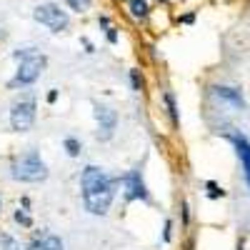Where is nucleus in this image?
<instances>
[{"mask_svg": "<svg viewBox=\"0 0 250 250\" xmlns=\"http://www.w3.org/2000/svg\"><path fill=\"white\" fill-rule=\"evenodd\" d=\"M125 195H128V200H148V190H145L143 185V178H140V170H133L125 175Z\"/></svg>", "mask_w": 250, "mask_h": 250, "instance_id": "8", "label": "nucleus"}, {"mask_svg": "<svg viewBox=\"0 0 250 250\" xmlns=\"http://www.w3.org/2000/svg\"><path fill=\"white\" fill-rule=\"evenodd\" d=\"M215 95H218L220 100H225V103H230V105L238 108V110H243V105H245L240 90H235V88H215Z\"/></svg>", "mask_w": 250, "mask_h": 250, "instance_id": "9", "label": "nucleus"}, {"mask_svg": "<svg viewBox=\"0 0 250 250\" xmlns=\"http://www.w3.org/2000/svg\"><path fill=\"white\" fill-rule=\"evenodd\" d=\"M80 185H83V203L93 215H103L108 213V208L115 198V183L103 173L95 165H88L80 175Z\"/></svg>", "mask_w": 250, "mask_h": 250, "instance_id": "1", "label": "nucleus"}, {"mask_svg": "<svg viewBox=\"0 0 250 250\" xmlns=\"http://www.w3.org/2000/svg\"><path fill=\"white\" fill-rule=\"evenodd\" d=\"M15 220H18V223H23V225H30V218H28L23 210H18V213H15Z\"/></svg>", "mask_w": 250, "mask_h": 250, "instance_id": "17", "label": "nucleus"}, {"mask_svg": "<svg viewBox=\"0 0 250 250\" xmlns=\"http://www.w3.org/2000/svg\"><path fill=\"white\" fill-rule=\"evenodd\" d=\"M48 175V168H45V163L40 160L38 153H28L23 158H18L13 163V178L15 180H23V183H40V180H45Z\"/></svg>", "mask_w": 250, "mask_h": 250, "instance_id": "3", "label": "nucleus"}, {"mask_svg": "<svg viewBox=\"0 0 250 250\" xmlns=\"http://www.w3.org/2000/svg\"><path fill=\"white\" fill-rule=\"evenodd\" d=\"M15 60H20V68H18V75L13 78L10 85H30L45 70V55H40L33 48L15 50Z\"/></svg>", "mask_w": 250, "mask_h": 250, "instance_id": "2", "label": "nucleus"}, {"mask_svg": "<svg viewBox=\"0 0 250 250\" xmlns=\"http://www.w3.org/2000/svg\"><path fill=\"white\" fill-rule=\"evenodd\" d=\"M193 20H195V15H193V13H188V15L180 18V23H193Z\"/></svg>", "mask_w": 250, "mask_h": 250, "instance_id": "18", "label": "nucleus"}, {"mask_svg": "<svg viewBox=\"0 0 250 250\" xmlns=\"http://www.w3.org/2000/svg\"><path fill=\"white\" fill-rule=\"evenodd\" d=\"M65 148H68V155H73V158L80 155V143H78L75 138H68V140H65Z\"/></svg>", "mask_w": 250, "mask_h": 250, "instance_id": "16", "label": "nucleus"}, {"mask_svg": "<svg viewBox=\"0 0 250 250\" xmlns=\"http://www.w3.org/2000/svg\"><path fill=\"white\" fill-rule=\"evenodd\" d=\"M65 5L70 10H75V13H85V10H90L93 0H65Z\"/></svg>", "mask_w": 250, "mask_h": 250, "instance_id": "12", "label": "nucleus"}, {"mask_svg": "<svg viewBox=\"0 0 250 250\" xmlns=\"http://www.w3.org/2000/svg\"><path fill=\"white\" fill-rule=\"evenodd\" d=\"M95 120H98V125H100L98 135H100L103 140H108V138L113 135V130H115V125H118L115 110H110V108H105V105H95Z\"/></svg>", "mask_w": 250, "mask_h": 250, "instance_id": "6", "label": "nucleus"}, {"mask_svg": "<svg viewBox=\"0 0 250 250\" xmlns=\"http://www.w3.org/2000/svg\"><path fill=\"white\" fill-rule=\"evenodd\" d=\"M35 20L40 25H45L50 33H60V30H65L68 28V13L65 10H60V5L55 3H43V5H38L35 8Z\"/></svg>", "mask_w": 250, "mask_h": 250, "instance_id": "4", "label": "nucleus"}, {"mask_svg": "<svg viewBox=\"0 0 250 250\" xmlns=\"http://www.w3.org/2000/svg\"><path fill=\"white\" fill-rule=\"evenodd\" d=\"M33 123H35V100L33 98H25V100L15 103L13 110H10V125H13V130L25 133V130L33 128Z\"/></svg>", "mask_w": 250, "mask_h": 250, "instance_id": "5", "label": "nucleus"}, {"mask_svg": "<svg viewBox=\"0 0 250 250\" xmlns=\"http://www.w3.org/2000/svg\"><path fill=\"white\" fill-rule=\"evenodd\" d=\"M0 245H3V250H20V243L10 235H3L0 238Z\"/></svg>", "mask_w": 250, "mask_h": 250, "instance_id": "14", "label": "nucleus"}, {"mask_svg": "<svg viewBox=\"0 0 250 250\" xmlns=\"http://www.w3.org/2000/svg\"><path fill=\"white\" fill-rule=\"evenodd\" d=\"M230 140L235 145V153L240 158V165H243V173H245V180L250 185V140L240 133H230Z\"/></svg>", "mask_w": 250, "mask_h": 250, "instance_id": "7", "label": "nucleus"}, {"mask_svg": "<svg viewBox=\"0 0 250 250\" xmlns=\"http://www.w3.org/2000/svg\"><path fill=\"white\" fill-rule=\"evenodd\" d=\"M128 10L133 18L143 20L145 15H148V0H128Z\"/></svg>", "mask_w": 250, "mask_h": 250, "instance_id": "11", "label": "nucleus"}, {"mask_svg": "<svg viewBox=\"0 0 250 250\" xmlns=\"http://www.w3.org/2000/svg\"><path fill=\"white\" fill-rule=\"evenodd\" d=\"M165 105H168V113H170V120L173 125H178V110H175V100H173V93H165Z\"/></svg>", "mask_w": 250, "mask_h": 250, "instance_id": "13", "label": "nucleus"}, {"mask_svg": "<svg viewBox=\"0 0 250 250\" xmlns=\"http://www.w3.org/2000/svg\"><path fill=\"white\" fill-rule=\"evenodd\" d=\"M30 250H62V240L55 235H43V238L33 240Z\"/></svg>", "mask_w": 250, "mask_h": 250, "instance_id": "10", "label": "nucleus"}, {"mask_svg": "<svg viewBox=\"0 0 250 250\" xmlns=\"http://www.w3.org/2000/svg\"><path fill=\"white\" fill-rule=\"evenodd\" d=\"M165 240H170V220L165 223Z\"/></svg>", "mask_w": 250, "mask_h": 250, "instance_id": "19", "label": "nucleus"}, {"mask_svg": "<svg viewBox=\"0 0 250 250\" xmlns=\"http://www.w3.org/2000/svg\"><path fill=\"white\" fill-rule=\"evenodd\" d=\"M205 188H208V198H213V200H215V198H223V195H225V190H223V188H218V185H215L213 180L208 183Z\"/></svg>", "mask_w": 250, "mask_h": 250, "instance_id": "15", "label": "nucleus"}]
</instances>
